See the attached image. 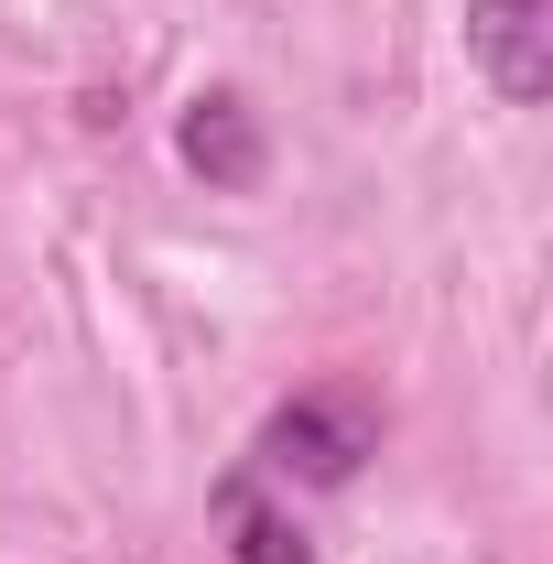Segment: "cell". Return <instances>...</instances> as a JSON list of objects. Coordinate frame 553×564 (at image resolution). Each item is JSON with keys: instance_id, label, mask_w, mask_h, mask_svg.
Wrapping results in <instances>:
<instances>
[{"instance_id": "2", "label": "cell", "mask_w": 553, "mask_h": 564, "mask_svg": "<svg viewBox=\"0 0 553 564\" xmlns=\"http://www.w3.org/2000/svg\"><path fill=\"white\" fill-rule=\"evenodd\" d=\"M467 66L488 76L499 109L553 98V0H467Z\"/></svg>"}, {"instance_id": "4", "label": "cell", "mask_w": 553, "mask_h": 564, "mask_svg": "<svg viewBox=\"0 0 553 564\" xmlns=\"http://www.w3.org/2000/svg\"><path fill=\"white\" fill-rule=\"evenodd\" d=\"M217 532H228V564H315V543L293 532V510L261 499V478H217Z\"/></svg>"}, {"instance_id": "3", "label": "cell", "mask_w": 553, "mask_h": 564, "mask_svg": "<svg viewBox=\"0 0 553 564\" xmlns=\"http://www.w3.org/2000/svg\"><path fill=\"white\" fill-rule=\"evenodd\" d=\"M174 152H185V174H196L207 196H250V185L272 174V141H261V120H250L239 87H196L185 120H174Z\"/></svg>"}, {"instance_id": "1", "label": "cell", "mask_w": 553, "mask_h": 564, "mask_svg": "<svg viewBox=\"0 0 553 564\" xmlns=\"http://www.w3.org/2000/svg\"><path fill=\"white\" fill-rule=\"evenodd\" d=\"M369 456H380V423L358 413L347 391H293V402L261 423V467L293 478V489H347Z\"/></svg>"}]
</instances>
